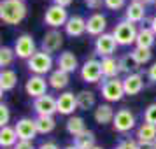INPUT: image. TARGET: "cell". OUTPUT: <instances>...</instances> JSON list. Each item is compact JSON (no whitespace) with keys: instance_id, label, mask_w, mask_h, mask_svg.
Returning a JSON list of instances; mask_svg holds the SVG:
<instances>
[{"instance_id":"8fae6325","label":"cell","mask_w":156,"mask_h":149,"mask_svg":"<svg viewBox=\"0 0 156 149\" xmlns=\"http://www.w3.org/2000/svg\"><path fill=\"white\" fill-rule=\"evenodd\" d=\"M48 86H49V83L46 81L44 76H32L25 84V91L32 98H39V97L48 93Z\"/></svg>"},{"instance_id":"3957f363","label":"cell","mask_w":156,"mask_h":149,"mask_svg":"<svg viewBox=\"0 0 156 149\" xmlns=\"http://www.w3.org/2000/svg\"><path fill=\"white\" fill-rule=\"evenodd\" d=\"M28 70L34 76H46L49 74L53 69V58L49 53H44V51H37L34 56L28 60Z\"/></svg>"},{"instance_id":"1f68e13d","label":"cell","mask_w":156,"mask_h":149,"mask_svg":"<svg viewBox=\"0 0 156 149\" xmlns=\"http://www.w3.org/2000/svg\"><path fill=\"white\" fill-rule=\"evenodd\" d=\"M14 58H16L14 49H11V48H7V46H4V48L0 49V67H2V70L7 69V67H11L12 62H14Z\"/></svg>"},{"instance_id":"d6986e66","label":"cell","mask_w":156,"mask_h":149,"mask_svg":"<svg viewBox=\"0 0 156 149\" xmlns=\"http://www.w3.org/2000/svg\"><path fill=\"white\" fill-rule=\"evenodd\" d=\"M114 116H116V112H114V109L109 104H100V105H97L95 112H93V118L97 121V125H100V126L112 123Z\"/></svg>"},{"instance_id":"4fadbf2b","label":"cell","mask_w":156,"mask_h":149,"mask_svg":"<svg viewBox=\"0 0 156 149\" xmlns=\"http://www.w3.org/2000/svg\"><path fill=\"white\" fill-rule=\"evenodd\" d=\"M16 133L20 137V140H34L37 137V125L35 119L32 118H21V119L16 123Z\"/></svg>"},{"instance_id":"277c9868","label":"cell","mask_w":156,"mask_h":149,"mask_svg":"<svg viewBox=\"0 0 156 149\" xmlns=\"http://www.w3.org/2000/svg\"><path fill=\"white\" fill-rule=\"evenodd\" d=\"M69 12L65 7H60L56 4H53L49 7L46 9V14H44V23L51 27V28H60V27H65L67 21H69Z\"/></svg>"},{"instance_id":"c3c4849f","label":"cell","mask_w":156,"mask_h":149,"mask_svg":"<svg viewBox=\"0 0 156 149\" xmlns=\"http://www.w3.org/2000/svg\"><path fill=\"white\" fill-rule=\"evenodd\" d=\"M154 147H156V139H154Z\"/></svg>"},{"instance_id":"9a60e30c","label":"cell","mask_w":156,"mask_h":149,"mask_svg":"<svg viewBox=\"0 0 156 149\" xmlns=\"http://www.w3.org/2000/svg\"><path fill=\"white\" fill-rule=\"evenodd\" d=\"M105 28H107V18L100 12H95L86 20V32L93 37H100L102 34H105Z\"/></svg>"},{"instance_id":"cb8c5ba5","label":"cell","mask_w":156,"mask_h":149,"mask_svg":"<svg viewBox=\"0 0 156 149\" xmlns=\"http://www.w3.org/2000/svg\"><path fill=\"white\" fill-rule=\"evenodd\" d=\"M18 84V74L11 69H4L0 72V91H11Z\"/></svg>"},{"instance_id":"5b68a950","label":"cell","mask_w":156,"mask_h":149,"mask_svg":"<svg viewBox=\"0 0 156 149\" xmlns=\"http://www.w3.org/2000/svg\"><path fill=\"white\" fill-rule=\"evenodd\" d=\"M125 95V88H123V79H104L102 83V97L107 102H119Z\"/></svg>"},{"instance_id":"7c38bea8","label":"cell","mask_w":156,"mask_h":149,"mask_svg":"<svg viewBox=\"0 0 156 149\" xmlns=\"http://www.w3.org/2000/svg\"><path fill=\"white\" fill-rule=\"evenodd\" d=\"M62 46H63V34L55 30V28H51L49 32H46L42 42H41V48H42L41 51L51 55V53H56Z\"/></svg>"},{"instance_id":"484cf974","label":"cell","mask_w":156,"mask_h":149,"mask_svg":"<svg viewBox=\"0 0 156 149\" xmlns=\"http://www.w3.org/2000/svg\"><path fill=\"white\" fill-rule=\"evenodd\" d=\"M76 97H77L79 111H90V109H93V107L97 105V98H95V93L93 91L83 90V91H79Z\"/></svg>"},{"instance_id":"ffe728a7","label":"cell","mask_w":156,"mask_h":149,"mask_svg":"<svg viewBox=\"0 0 156 149\" xmlns=\"http://www.w3.org/2000/svg\"><path fill=\"white\" fill-rule=\"evenodd\" d=\"M56 65H58V69H60V70L67 72V74L76 72V70H77V67H79L77 58H76V55H74V53H70V51H63V53L58 56Z\"/></svg>"},{"instance_id":"bcb514c9","label":"cell","mask_w":156,"mask_h":149,"mask_svg":"<svg viewBox=\"0 0 156 149\" xmlns=\"http://www.w3.org/2000/svg\"><path fill=\"white\" fill-rule=\"evenodd\" d=\"M63 149H77V147H76V146L72 144V146H67V147H63Z\"/></svg>"},{"instance_id":"d4e9b609","label":"cell","mask_w":156,"mask_h":149,"mask_svg":"<svg viewBox=\"0 0 156 149\" xmlns=\"http://www.w3.org/2000/svg\"><path fill=\"white\" fill-rule=\"evenodd\" d=\"M69 74L63 70H60V69H56V70H53L49 74V77H48V83H49L51 88H55V90H63V88H67V84H69Z\"/></svg>"},{"instance_id":"44dd1931","label":"cell","mask_w":156,"mask_h":149,"mask_svg":"<svg viewBox=\"0 0 156 149\" xmlns=\"http://www.w3.org/2000/svg\"><path fill=\"white\" fill-rule=\"evenodd\" d=\"M156 42V35L154 32L149 28V27H142L139 28L137 34V41H135V48H144V49H151Z\"/></svg>"},{"instance_id":"7a4b0ae2","label":"cell","mask_w":156,"mask_h":149,"mask_svg":"<svg viewBox=\"0 0 156 149\" xmlns=\"http://www.w3.org/2000/svg\"><path fill=\"white\" fill-rule=\"evenodd\" d=\"M137 34H139V28L135 27V23H130L128 20H121L112 30V35H114V39H116L118 46H130V44H135Z\"/></svg>"},{"instance_id":"30bf717a","label":"cell","mask_w":156,"mask_h":149,"mask_svg":"<svg viewBox=\"0 0 156 149\" xmlns=\"http://www.w3.org/2000/svg\"><path fill=\"white\" fill-rule=\"evenodd\" d=\"M34 111L37 112V116H53L55 112H58V104L56 98L53 95H42L39 98L34 100Z\"/></svg>"},{"instance_id":"60d3db41","label":"cell","mask_w":156,"mask_h":149,"mask_svg":"<svg viewBox=\"0 0 156 149\" xmlns=\"http://www.w3.org/2000/svg\"><path fill=\"white\" fill-rule=\"evenodd\" d=\"M137 149H156L154 142H137Z\"/></svg>"},{"instance_id":"8992f818","label":"cell","mask_w":156,"mask_h":149,"mask_svg":"<svg viewBox=\"0 0 156 149\" xmlns=\"http://www.w3.org/2000/svg\"><path fill=\"white\" fill-rule=\"evenodd\" d=\"M104 77V70H102V62L98 60H86L83 67H81V79L84 83H90V84H95L98 83L100 79Z\"/></svg>"},{"instance_id":"d6a6232c","label":"cell","mask_w":156,"mask_h":149,"mask_svg":"<svg viewBox=\"0 0 156 149\" xmlns=\"http://www.w3.org/2000/svg\"><path fill=\"white\" fill-rule=\"evenodd\" d=\"M132 56L135 58V62H137L139 65H146L147 62H151L153 53H151V49H144V48H133V51H132Z\"/></svg>"},{"instance_id":"ba28073f","label":"cell","mask_w":156,"mask_h":149,"mask_svg":"<svg viewBox=\"0 0 156 149\" xmlns=\"http://www.w3.org/2000/svg\"><path fill=\"white\" fill-rule=\"evenodd\" d=\"M112 126L116 132H119V133H126L130 130H133L135 128V116L133 112L126 109V107H123L119 109L116 116H114V121H112Z\"/></svg>"},{"instance_id":"f546056e","label":"cell","mask_w":156,"mask_h":149,"mask_svg":"<svg viewBox=\"0 0 156 149\" xmlns=\"http://www.w3.org/2000/svg\"><path fill=\"white\" fill-rule=\"evenodd\" d=\"M137 137L139 142H154L156 139V126L154 125H149V123H142L139 130H137Z\"/></svg>"},{"instance_id":"5bb4252c","label":"cell","mask_w":156,"mask_h":149,"mask_svg":"<svg viewBox=\"0 0 156 149\" xmlns=\"http://www.w3.org/2000/svg\"><path fill=\"white\" fill-rule=\"evenodd\" d=\"M58 104V112L63 116H74V112L77 111V97L72 91H65L56 98Z\"/></svg>"},{"instance_id":"7bdbcfd3","label":"cell","mask_w":156,"mask_h":149,"mask_svg":"<svg viewBox=\"0 0 156 149\" xmlns=\"http://www.w3.org/2000/svg\"><path fill=\"white\" fill-rule=\"evenodd\" d=\"M53 2H55V4H56V5H60V7H69V5H70L72 2H74V0H53Z\"/></svg>"},{"instance_id":"836d02e7","label":"cell","mask_w":156,"mask_h":149,"mask_svg":"<svg viewBox=\"0 0 156 149\" xmlns=\"http://www.w3.org/2000/svg\"><path fill=\"white\" fill-rule=\"evenodd\" d=\"M144 121L149 125H154L156 126V104L147 105V109L144 111Z\"/></svg>"},{"instance_id":"7dc6e473","label":"cell","mask_w":156,"mask_h":149,"mask_svg":"<svg viewBox=\"0 0 156 149\" xmlns=\"http://www.w3.org/2000/svg\"><path fill=\"white\" fill-rule=\"evenodd\" d=\"M93 149H104V147H100V146H95V147H93Z\"/></svg>"},{"instance_id":"f35d334b","label":"cell","mask_w":156,"mask_h":149,"mask_svg":"<svg viewBox=\"0 0 156 149\" xmlns=\"http://www.w3.org/2000/svg\"><path fill=\"white\" fill-rule=\"evenodd\" d=\"M14 149H35V147H34V140H18Z\"/></svg>"},{"instance_id":"8d00e7d4","label":"cell","mask_w":156,"mask_h":149,"mask_svg":"<svg viewBox=\"0 0 156 149\" xmlns=\"http://www.w3.org/2000/svg\"><path fill=\"white\" fill-rule=\"evenodd\" d=\"M84 4L91 11H98V9H102V5H105V0H84Z\"/></svg>"},{"instance_id":"4dcf8cb0","label":"cell","mask_w":156,"mask_h":149,"mask_svg":"<svg viewBox=\"0 0 156 149\" xmlns=\"http://www.w3.org/2000/svg\"><path fill=\"white\" fill-rule=\"evenodd\" d=\"M35 125H37V132L39 133H51L55 126H56V121L53 116H37L35 118Z\"/></svg>"},{"instance_id":"74e56055","label":"cell","mask_w":156,"mask_h":149,"mask_svg":"<svg viewBox=\"0 0 156 149\" xmlns=\"http://www.w3.org/2000/svg\"><path fill=\"white\" fill-rule=\"evenodd\" d=\"M114 149H137V142L132 140V139H126V140L119 142Z\"/></svg>"},{"instance_id":"e0dca14e","label":"cell","mask_w":156,"mask_h":149,"mask_svg":"<svg viewBox=\"0 0 156 149\" xmlns=\"http://www.w3.org/2000/svg\"><path fill=\"white\" fill-rule=\"evenodd\" d=\"M125 20H128L130 23H140L146 20V5L142 2H135L132 0L126 5L125 11Z\"/></svg>"},{"instance_id":"ab89813d","label":"cell","mask_w":156,"mask_h":149,"mask_svg":"<svg viewBox=\"0 0 156 149\" xmlns=\"http://www.w3.org/2000/svg\"><path fill=\"white\" fill-rule=\"evenodd\" d=\"M147 77H149L151 83H156V62L147 69Z\"/></svg>"},{"instance_id":"7402d4cb","label":"cell","mask_w":156,"mask_h":149,"mask_svg":"<svg viewBox=\"0 0 156 149\" xmlns=\"http://www.w3.org/2000/svg\"><path fill=\"white\" fill-rule=\"evenodd\" d=\"M102 70H104V79H116L121 72L119 60L112 56L102 58Z\"/></svg>"},{"instance_id":"f1b7e54d","label":"cell","mask_w":156,"mask_h":149,"mask_svg":"<svg viewBox=\"0 0 156 149\" xmlns=\"http://www.w3.org/2000/svg\"><path fill=\"white\" fill-rule=\"evenodd\" d=\"M119 67H121V72H125L126 76H130V74H137L139 69H140V65L135 62V58L132 56V53L123 55V56L119 58Z\"/></svg>"},{"instance_id":"4316f807","label":"cell","mask_w":156,"mask_h":149,"mask_svg":"<svg viewBox=\"0 0 156 149\" xmlns=\"http://www.w3.org/2000/svg\"><path fill=\"white\" fill-rule=\"evenodd\" d=\"M86 130H88V128H86V123L81 116H70V118L67 119V132H69L72 137H77V135L84 133Z\"/></svg>"},{"instance_id":"b9f144b4","label":"cell","mask_w":156,"mask_h":149,"mask_svg":"<svg viewBox=\"0 0 156 149\" xmlns=\"http://www.w3.org/2000/svg\"><path fill=\"white\" fill-rule=\"evenodd\" d=\"M37 149H60V147H58L55 142H44V144H41Z\"/></svg>"},{"instance_id":"52a82bcc","label":"cell","mask_w":156,"mask_h":149,"mask_svg":"<svg viewBox=\"0 0 156 149\" xmlns=\"http://www.w3.org/2000/svg\"><path fill=\"white\" fill-rule=\"evenodd\" d=\"M14 53L18 58H21V60H27L28 62L30 58L35 55V41H34V37L30 35V34H23L16 39L14 42Z\"/></svg>"},{"instance_id":"2e32d148","label":"cell","mask_w":156,"mask_h":149,"mask_svg":"<svg viewBox=\"0 0 156 149\" xmlns=\"http://www.w3.org/2000/svg\"><path fill=\"white\" fill-rule=\"evenodd\" d=\"M123 88H125V95H130V97L139 95L142 91V88H144V77H142V74L137 72V74L126 76V77L123 79Z\"/></svg>"},{"instance_id":"f6af8a7d","label":"cell","mask_w":156,"mask_h":149,"mask_svg":"<svg viewBox=\"0 0 156 149\" xmlns=\"http://www.w3.org/2000/svg\"><path fill=\"white\" fill-rule=\"evenodd\" d=\"M135 2H142L144 5H147V4H156V0H135Z\"/></svg>"},{"instance_id":"6da1fadb","label":"cell","mask_w":156,"mask_h":149,"mask_svg":"<svg viewBox=\"0 0 156 149\" xmlns=\"http://www.w3.org/2000/svg\"><path fill=\"white\" fill-rule=\"evenodd\" d=\"M27 18V4L23 0H2L0 20L5 25H20Z\"/></svg>"},{"instance_id":"d590c367","label":"cell","mask_w":156,"mask_h":149,"mask_svg":"<svg viewBox=\"0 0 156 149\" xmlns=\"http://www.w3.org/2000/svg\"><path fill=\"white\" fill-rule=\"evenodd\" d=\"M125 2L126 0H105V7L111 11H118V9L125 7Z\"/></svg>"},{"instance_id":"e575fe53","label":"cell","mask_w":156,"mask_h":149,"mask_svg":"<svg viewBox=\"0 0 156 149\" xmlns=\"http://www.w3.org/2000/svg\"><path fill=\"white\" fill-rule=\"evenodd\" d=\"M9 119H11V112L5 104H0V126H9Z\"/></svg>"},{"instance_id":"9c48e42d","label":"cell","mask_w":156,"mask_h":149,"mask_svg":"<svg viewBox=\"0 0 156 149\" xmlns=\"http://www.w3.org/2000/svg\"><path fill=\"white\" fill-rule=\"evenodd\" d=\"M116 48H118V42H116L112 34H107L105 32L100 37H97V41H95V55H98L102 58L112 56Z\"/></svg>"},{"instance_id":"ee69618b","label":"cell","mask_w":156,"mask_h":149,"mask_svg":"<svg viewBox=\"0 0 156 149\" xmlns=\"http://www.w3.org/2000/svg\"><path fill=\"white\" fill-rule=\"evenodd\" d=\"M149 28L153 30V32H154V35H156V14L151 18V21H149Z\"/></svg>"},{"instance_id":"603a6c76","label":"cell","mask_w":156,"mask_h":149,"mask_svg":"<svg viewBox=\"0 0 156 149\" xmlns=\"http://www.w3.org/2000/svg\"><path fill=\"white\" fill-rule=\"evenodd\" d=\"M18 140H20V137L16 133V128L4 126L0 130V146H2V149L14 147L16 144H18Z\"/></svg>"},{"instance_id":"83f0119b","label":"cell","mask_w":156,"mask_h":149,"mask_svg":"<svg viewBox=\"0 0 156 149\" xmlns=\"http://www.w3.org/2000/svg\"><path fill=\"white\" fill-rule=\"evenodd\" d=\"M95 133H93L91 130H86L84 133L77 135V137H74V146L77 149H93L97 144H95Z\"/></svg>"},{"instance_id":"ac0fdd59","label":"cell","mask_w":156,"mask_h":149,"mask_svg":"<svg viewBox=\"0 0 156 149\" xmlns=\"http://www.w3.org/2000/svg\"><path fill=\"white\" fill-rule=\"evenodd\" d=\"M63 28L69 37H81L86 32V20L81 16H70Z\"/></svg>"}]
</instances>
